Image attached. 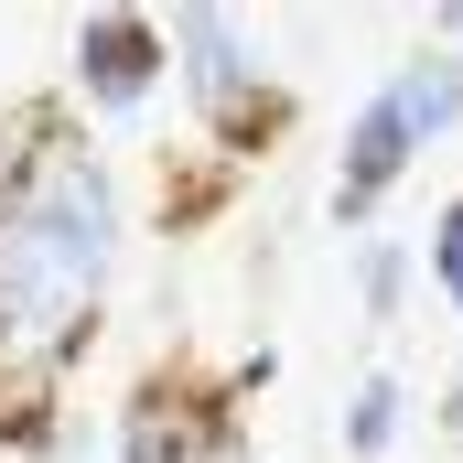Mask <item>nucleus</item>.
I'll return each mask as SVG.
<instances>
[{"instance_id": "nucleus-1", "label": "nucleus", "mask_w": 463, "mask_h": 463, "mask_svg": "<svg viewBox=\"0 0 463 463\" xmlns=\"http://www.w3.org/2000/svg\"><path fill=\"white\" fill-rule=\"evenodd\" d=\"M129 205L109 151L65 118H0V420H33L109 313Z\"/></svg>"}, {"instance_id": "nucleus-2", "label": "nucleus", "mask_w": 463, "mask_h": 463, "mask_svg": "<svg viewBox=\"0 0 463 463\" xmlns=\"http://www.w3.org/2000/svg\"><path fill=\"white\" fill-rule=\"evenodd\" d=\"M463 129V54L442 43H420V54H399L377 87H366V109L345 118V151H335V227H377V205L410 184V162L431 151V140H453Z\"/></svg>"}, {"instance_id": "nucleus-3", "label": "nucleus", "mask_w": 463, "mask_h": 463, "mask_svg": "<svg viewBox=\"0 0 463 463\" xmlns=\"http://www.w3.org/2000/svg\"><path fill=\"white\" fill-rule=\"evenodd\" d=\"M162 65H173V87H184V109L205 118V140L216 151H269L280 140V76H269V54H259V33L216 11V0H184L173 22H162Z\"/></svg>"}, {"instance_id": "nucleus-4", "label": "nucleus", "mask_w": 463, "mask_h": 463, "mask_svg": "<svg viewBox=\"0 0 463 463\" xmlns=\"http://www.w3.org/2000/svg\"><path fill=\"white\" fill-rule=\"evenodd\" d=\"M118 463H248V420L205 377H151L118 410Z\"/></svg>"}, {"instance_id": "nucleus-5", "label": "nucleus", "mask_w": 463, "mask_h": 463, "mask_svg": "<svg viewBox=\"0 0 463 463\" xmlns=\"http://www.w3.org/2000/svg\"><path fill=\"white\" fill-rule=\"evenodd\" d=\"M162 22L151 11H87L76 22V109L87 118H140L162 98Z\"/></svg>"}, {"instance_id": "nucleus-6", "label": "nucleus", "mask_w": 463, "mask_h": 463, "mask_svg": "<svg viewBox=\"0 0 463 463\" xmlns=\"http://www.w3.org/2000/svg\"><path fill=\"white\" fill-rule=\"evenodd\" d=\"M399 431H410V377H399V366H366V377L345 388L335 442H345V463H388V453H399Z\"/></svg>"}, {"instance_id": "nucleus-7", "label": "nucleus", "mask_w": 463, "mask_h": 463, "mask_svg": "<svg viewBox=\"0 0 463 463\" xmlns=\"http://www.w3.org/2000/svg\"><path fill=\"white\" fill-rule=\"evenodd\" d=\"M345 280H355V313H366V324H399L410 291H420V259H410V237H355Z\"/></svg>"}, {"instance_id": "nucleus-8", "label": "nucleus", "mask_w": 463, "mask_h": 463, "mask_svg": "<svg viewBox=\"0 0 463 463\" xmlns=\"http://www.w3.org/2000/svg\"><path fill=\"white\" fill-rule=\"evenodd\" d=\"M410 259H420V280L463 313V194H453V205H431V237H420Z\"/></svg>"}, {"instance_id": "nucleus-9", "label": "nucleus", "mask_w": 463, "mask_h": 463, "mask_svg": "<svg viewBox=\"0 0 463 463\" xmlns=\"http://www.w3.org/2000/svg\"><path fill=\"white\" fill-rule=\"evenodd\" d=\"M442 442L463 453V355H453V377H442Z\"/></svg>"}, {"instance_id": "nucleus-10", "label": "nucleus", "mask_w": 463, "mask_h": 463, "mask_svg": "<svg viewBox=\"0 0 463 463\" xmlns=\"http://www.w3.org/2000/svg\"><path fill=\"white\" fill-rule=\"evenodd\" d=\"M431 43H442V54H463V0H442V11H431Z\"/></svg>"}]
</instances>
